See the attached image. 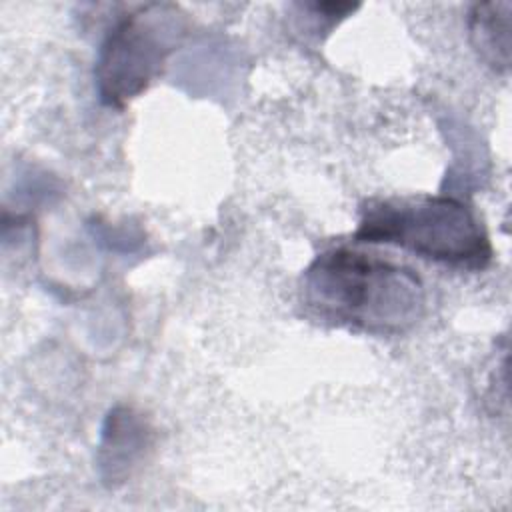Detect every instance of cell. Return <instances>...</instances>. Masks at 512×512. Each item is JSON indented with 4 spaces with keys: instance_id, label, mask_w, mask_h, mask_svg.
I'll use <instances>...</instances> for the list:
<instances>
[{
    "instance_id": "cell-1",
    "label": "cell",
    "mask_w": 512,
    "mask_h": 512,
    "mask_svg": "<svg viewBox=\"0 0 512 512\" xmlns=\"http://www.w3.org/2000/svg\"><path fill=\"white\" fill-rule=\"evenodd\" d=\"M300 302L324 324L396 336L424 316L426 290L412 268L338 246L320 252L306 266Z\"/></svg>"
},
{
    "instance_id": "cell-2",
    "label": "cell",
    "mask_w": 512,
    "mask_h": 512,
    "mask_svg": "<svg viewBox=\"0 0 512 512\" xmlns=\"http://www.w3.org/2000/svg\"><path fill=\"white\" fill-rule=\"evenodd\" d=\"M360 244H392L452 268L484 270L492 244L476 212L446 194L368 200L354 232Z\"/></svg>"
},
{
    "instance_id": "cell-3",
    "label": "cell",
    "mask_w": 512,
    "mask_h": 512,
    "mask_svg": "<svg viewBox=\"0 0 512 512\" xmlns=\"http://www.w3.org/2000/svg\"><path fill=\"white\" fill-rule=\"evenodd\" d=\"M184 16L176 4L150 2L116 20L100 44L94 66L102 104L124 108L152 84L186 32Z\"/></svg>"
},
{
    "instance_id": "cell-4",
    "label": "cell",
    "mask_w": 512,
    "mask_h": 512,
    "mask_svg": "<svg viewBox=\"0 0 512 512\" xmlns=\"http://www.w3.org/2000/svg\"><path fill=\"white\" fill-rule=\"evenodd\" d=\"M154 446V430L146 414L134 406H114L102 424L96 454L98 476L104 486L126 484Z\"/></svg>"
},
{
    "instance_id": "cell-5",
    "label": "cell",
    "mask_w": 512,
    "mask_h": 512,
    "mask_svg": "<svg viewBox=\"0 0 512 512\" xmlns=\"http://www.w3.org/2000/svg\"><path fill=\"white\" fill-rule=\"evenodd\" d=\"M512 4L506 0L478 2L468 12V36L474 52L494 72L510 70Z\"/></svg>"
}]
</instances>
